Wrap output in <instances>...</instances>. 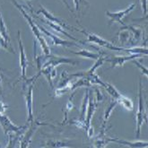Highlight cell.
I'll return each mask as SVG.
<instances>
[{"label": "cell", "mask_w": 148, "mask_h": 148, "mask_svg": "<svg viewBox=\"0 0 148 148\" xmlns=\"http://www.w3.org/2000/svg\"><path fill=\"white\" fill-rule=\"evenodd\" d=\"M12 2H13V4L17 7V9H18L21 13H22V14L23 15V17L24 18L27 20V22H28V23H29V25H30V27H31V29H32V33H33V35L35 36V38L37 39V40L39 41V43H40V47H41V49H42V51H43V53H44V55H49L50 54V49H49V45H48V43H47V41H46V40L44 39V36H43V33L40 32V30L39 29V27H38V25H36L35 23H34V22L32 21V17L26 13V11L23 9V7L21 5H19L17 2H15L14 0H12Z\"/></svg>", "instance_id": "obj_1"}, {"label": "cell", "mask_w": 148, "mask_h": 148, "mask_svg": "<svg viewBox=\"0 0 148 148\" xmlns=\"http://www.w3.org/2000/svg\"><path fill=\"white\" fill-rule=\"evenodd\" d=\"M119 40L123 45H134L139 42L143 36V32L140 28L134 26L124 25V27L120 28L118 33Z\"/></svg>", "instance_id": "obj_2"}, {"label": "cell", "mask_w": 148, "mask_h": 148, "mask_svg": "<svg viewBox=\"0 0 148 148\" xmlns=\"http://www.w3.org/2000/svg\"><path fill=\"white\" fill-rule=\"evenodd\" d=\"M37 64H38V69L39 71L41 68L46 67V66H53L56 67L58 65L62 64H70V65H76L78 62L75 61V60L69 58H65V57H59L56 55H43V56H39L37 58Z\"/></svg>", "instance_id": "obj_3"}, {"label": "cell", "mask_w": 148, "mask_h": 148, "mask_svg": "<svg viewBox=\"0 0 148 148\" xmlns=\"http://www.w3.org/2000/svg\"><path fill=\"white\" fill-rule=\"evenodd\" d=\"M136 136L139 138L141 134V128L145 123H147V114H146V109L145 100L143 96V86L142 82L139 81V92H138V109L136 111Z\"/></svg>", "instance_id": "obj_4"}, {"label": "cell", "mask_w": 148, "mask_h": 148, "mask_svg": "<svg viewBox=\"0 0 148 148\" xmlns=\"http://www.w3.org/2000/svg\"><path fill=\"white\" fill-rule=\"evenodd\" d=\"M75 30L84 33V35L87 37V41H88V42L94 43V44H96V45H98L100 47L106 48V49H109L110 50L125 51V48H123V47H118V46L113 44V43H111V42H110V41H108L106 40L102 39L101 37L98 36L97 34H94V33H92V32H88L84 31V30H78L76 28H75Z\"/></svg>", "instance_id": "obj_5"}, {"label": "cell", "mask_w": 148, "mask_h": 148, "mask_svg": "<svg viewBox=\"0 0 148 148\" xmlns=\"http://www.w3.org/2000/svg\"><path fill=\"white\" fill-rule=\"evenodd\" d=\"M0 125H1L5 136H7L10 133L22 134L23 132V130H25L26 128H27V126L19 127V126L14 125L10 120L9 118L5 114H2V113H0Z\"/></svg>", "instance_id": "obj_6"}, {"label": "cell", "mask_w": 148, "mask_h": 148, "mask_svg": "<svg viewBox=\"0 0 148 148\" xmlns=\"http://www.w3.org/2000/svg\"><path fill=\"white\" fill-rule=\"evenodd\" d=\"M18 43H19V52H20V57H19V61H20V67H21V77L24 81L27 80V77H26V70H27V67L29 66V61L26 53L24 51V48L23 45V41L21 38V32L18 31Z\"/></svg>", "instance_id": "obj_7"}, {"label": "cell", "mask_w": 148, "mask_h": 148, "mask_svg": "<svg viewBox=\"0 0 148 148\" xmlns=\"http://www.w3.org/2000/svg\"><path fill=\"white\" fill-rule=\"evenodd\" d=\"M39 29L40 30V32L47 35L48 37H49L52 40V45H55V46H63V47H80V45L76 44V43L73 42V41H69V40H63L60 37H58L55 34L51 33L50 32H49L47 29H45L43 26H38Z\"/></svg>", "instance_id": "obj_8"}, {"label": "cell", "mask_w": 148, "mask_h": 148, "mask_svg": "<svg viewBox=\"0 0 148 148\" xmlns=\"http://www.w3.org/2000/svg\"><path fill=\"white\" fill-rule=\"evenodd\" d=\"M40 74L39 73L38 75L35 76V78L32 80V84L28 85V90L27 92L25 94V101H26V108H27V122H32L33 121V113H32V92H33V86H34V83H35V80L39 77Z\"/></svg>", "instance_id": "obj_9"}, {"label": "cell", "mask_w": 148, "mask_h": 148, "mask_svg": "<svg viewBox=\"0 0 148 148\" xmlns=\"http://www.w3.org/2000/svg\"><path fill=\"white\" fill-rule=\"evenodd\" d=\"M136 7V4L133 3L130 5H128L127 8H125L124 10H121V11H119V12H109V11H106V14L108 17L110 18V21L109 23V24H112L114 22H117V23H119L120 24H123V22H122V18L125 17L126 15H127L130 12L134 10V8Z\"/></svg>", "instance_id": "obj_10"}, {"label": "cell", "mask_w": 148, "mask_h": 148, "mask_svg": "<svg viewBox=\"0 0 148 148\" xmlns=\"http://www.w3.org/2000/svg\"><path fill=\"white\" fill-rule=\"evenodd\" d=\"M36 14H42V15L44 16V18H46L48 21L51 22V23H57L58 25H60L61 27H63L64 29L66 30H69V31H73L75 30V27H71V26H69L68 24H66V23H65L63 20L58 18V17L54 16L52 14H50L48 10H46L44 7L42 5H40V10L36 11Z\"/></svg>", "instance_id": "obj_11"}, {"label": "cell", "mask_w": 148, "mask_h": 148, "mask_svg": "<svg viewBox=\"0 0 148 148\" xmlns=\"http://www.w3.org/2000/svg\"><path fill=\"white\" fill-rule=\"evenodd\" d=\"M141 56L142 55H140V54H131L129 56H118V57H114V58H110V59L105 58V61L111 63L110 68H114L116 66H122L127 61H129V60H134L137 58H140Z\"/></svg>", "instance_id": "obj_12"}, {"label": "cell", "mask_w": 148, "mask_h": 148, "mask_svg": "<svg viewBox=\"0 0 148 148\" xmlns=\"http://www.w3.org/2000/svg\"><path fill=\"white\" fill-rule=\"evenodd\" d=\"M97 108V103L94 102L92 97H89V103H88V108H87V112H86V118H85V125H86V131L90 128V127H92L91 125V121L95 113V110H96Z\"/></svg>", "instance_id": "obj_13"}, {"label": "cell", "mask_w": 148, "mask_h": 148, "mask_svg": "<svg viewBox=\"0 0 148 148\" xmlns=\"http://www.w3.org/2000/svg\"><path fill=\"white\" fill-rule=\"evenodd\" d=\"M110 142H114L119 145H127L129 147H134V148H143V147H147L148 146V143L147 142H144V141H135V142H129V141H126V140H120V139L118 138H113V137H110Z\"/></svg>", "instance_id": "obj_14"}, {"label": "cell", "mask_w": 148, "mask_h": 148, "mask_svg": "<svg viewBox=\"0 0 148 148\" xmlns=\"http://www.w3.org/2000/svg\"><path fill=\"white\" fill-rule=\"evenodd\" d=\"M31 123H32L31 127L28 129V131L26 132L25 135L23 136V139H22V141H21L20 147H22V148H25V147L29 146V145H30V143L32 141V137L34 132H35L36 128H37V126L34 124L33 121H32V122H31Z\"/></svg>", "instance_id": "obj_15"}, {"label": "cell", "mask_w": 148, "mask_h": 148, "mask_svg": "<svg viewBox=\"0 0 148 148\" xmlns=\"http://www.w3.org/2000/svg\"><path fill=\"white\" fill-rule=\"evenodd\" d=\"M116 101L119 104H120V105L122 106L124 109H126L127 110L131 111L134 110V102L132 101L131 99L125 96V95L121 94L119 96V98H118Z\"/></svg>", "instance_id": "obj_16"}, {"label": "cell", "mask_w": 148, "mask_h": 148, "mask_svg": "<svg viewBox=\"0 0 148 148\" xmlns=\"http://www.w3.org/2000/svg\"><path fill=\"white\" fill-rule=\"evenodd\" d=\"M75 55H78V56H81L83 58H89V59H92V60H97L101 55L100 53H93L92 51L89 50H86V49H81L79 51H76V52H73Z\"/></svg>", "instance_id": "obj_17"}, {"label": "cell", "mask_w": 148, "mask_h": 148, "mask_svg": "<svg viewBox=\"0 0 148 148\" xmlns=\"http://www.w3.org/2000/svg\"><path fill=\"white\" fill-rule=\"evenodd\" d=\"M89 97H90V91L86 90L83 99V103H82V107H81V120L85 121L86 118V112H87V108H88V103H89Z\"/></svg>", "instance_id": "obj_18"}, {"label": "cell", "mask_w": 148, "mask_h": 148, "mask_svg": "<svg viewBox=\"0 0 148 148\" xmlns=\"http://www.w3.org/2000/svg\"><path fill=\"white\" fill-rule=\"evenodd\" d=\"M102 87H104V89H105V90L107 91V92H108L114 100H117L118 98H119V96L121 95V93L116 89V87H114V86H113V85H112L111 84H110V83L104 82Z\"/></svg>", "instance_id": "obj_19"}, {"label": "cell", "mask_w": 148, "mask_h": 148, "mask_svg": "<svg viewBox=\"0 0 148 148\" xmlns=\"http://www.w3.org/2000/svg\"><path fill=\"white\" fill-rule=\"evenodd\" d=\"M118 104L117 101L114 100V101H112L110 104H109V106L107 107V109L105 110V112H104V119H103V125L101 127H106V123H107V121L111 114V112L113 111V110H114V108L116 107V105Z\"/></svg>", "instance_id": "obj_20"}, {"label": "cell", "mask_w": 148, "mask_h": 148, "mask_svg": "<svg viewBox=\"0 0 148 148\" xmlns=\"http://www.w3.org/2000/svg\"><path fill=\"white\" fill-rule=\"evenodd\" d=\"M0 34H1V36L3 37V39L7 43L10 42V37H9V34H8V30L6 28L5 23H4L2 16H0Z\"/></svg>", "instance_id": "obj_21"}, {"label": "cell", "mask_w": 148, "mask_h": 148, "mask_svg": "<svg viewBox=\"0 0 148 148\" xmlns=\"http://www.w3.org/2000/svg\"><path fill=\"white\" fill-rule=\"evenodd\" d=\"M68 144L64 142H58V141H48L46 143L47 146L51 147H70V145H67Z\"/></svg>", "instance_id": "obj_22"}, {"label": "cell", "mask_w": 148, "mask_h": 148, "mask_svg": "<svg viewBox=\"0 0 148 148\" xmlns=\"http://www.w3.org/2000/svg\"><path fill=\"white\" fill-rule=\"evenodd\" d=\"M70 123H72L73 125L76 126L78 128H83V129H86V125H85V121L81 120V119H74L71 120Z\"/></svg>", "instance_id": "obj_23"}, {"label": "cell", "mask_w": 148, "mask_h": 148, "mask_svg": "<svg viewBox=\"0 0 148 148\" xmlns=\"http://www.w3.org/2000/svg\"><path fill=\"white\" fill-rule=\"evenodd\" d=\"M72 99H73V95L72 96L69 98V100H68V101H67V103L66 104V115H67V113L70 111L75 106H74V104H73V101H72Z\"/></svg>", "instance_id": "obj_24"}, {"label": "cell", "mask_w": 148, "mask_h": 148, "mask_svg": "<svg viewBox=\"0 0 148 148\" xmlns=\"http://www.w3.org/2000/svg\"><path fill=\"white\" fill-rule=\"evenodd\" d=\"M133 62H134V63H135V64L136 65V66H137V67H139V68L141 69V70H142V73H143L144 75H145L147 76V68H146V67H145V66H142V65H141L140 63H139V62H137L136 59H134V60H133Z\"/></svg>", "instance_id": "obj_25"}, {"label": "cell", "mask_w": 148, "mask_h": 148, "mask_svg": "<svg viewBox=\"0 0 148 148\" xmlns=\"http://www.w3.org/2000/svg\"><path fill=\"white\" fill-rule=\"evenodd\" d=\"M141 5L143 9V14L145 15L147 14V0H141Z\"/></svg>", "instance_id": "obj_26"}, {"label": "cell", "mask_w": 148, "mask_h": 148, "mask_svg": "<svg viewBox=\"0 0 148 148\" xmlns=\"http://www.w3.org/2000/svg\"><path fill=\"white\" fill-rule=\"evenodd\" d=\"M6 109H7V106L5 105L3 101H0V113L4 114V113L5 112V110H6Z\"/></svg>", "instance_id": "obj_27"}, {"label": "cell", "mask_w": 148, "mask_h": 148, "mask_svg": "<svg viewBox=\"0 0 148 148\" xmlns=\"http://www.w3.org/2000/svg\"><path fill=\"white\" fill-rule=\"evenodd\" d=\"M74 3H75V9H76V10L78 11V10H79V4H80L79 0H74Z\"/></svg>", "instance_id": "obj_28"}, {"label": "cell", "mask_w": 148, "mask_h": 148, "mask_svg": "<svg viewBox=\"0 0 148 148\" xmlns=\"http://www.w3.org/2000/svg\"><path fill=\"white\" fill-rule=\"evenodd\" d=\"M62 1H63V3H64V4H65L66 5V7L68 8V9L71 11V9H70V6H69V5H68V4L66 3V0H62Z\"/></svg>", "instance_id": "obj_29"}, {"label": "cell", "mask_w": 148, "mask_h": 148, "mask_svg": "<svg viewBox=\"0 0 148 148\" xmlns=\"http://www.w3.org/2000/svg\"><path fill=\"white\" fill-rule=\"evenodd\" d=\"M2 83V78H1V75H0V84H1Z\"/></svg>", "instance_id": "obj_30"}]
</instances>
